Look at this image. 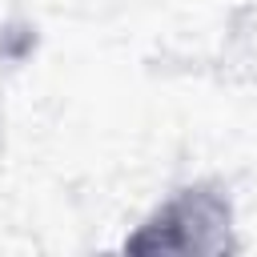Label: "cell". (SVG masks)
<instances>
[{
	"mask_svg": "<svg viewBox=\"0 0 257 257\" xmlns=\"http://www.w3.org/2000/svg\"><path fill=\"white\" fill-rule=\"evenodd\" d=\"M120 249L133 257H237L245 241L229 185L217 177L173 185L124 233Z\"/></svg>",
	"mask_w": 257,
	"mask_h": 257,
	"instance_id": "1",
	"label": "cell"
},
{
	"mask_svg": "<svg viewBox=\"0 0 257 257\" xmlns=\"http://www.w3.org/2000/svg\"><path fill=\"white\" fill-rule=\"evenodd\" d=\"M209 72L229 88L257 92V0H237L225 8L209 52Z\"/></svg>",
	"mask_w": 257,
	"mask_h": 257,
	"instance_id": "2",
	"label": "cell"
}]
</instances>
